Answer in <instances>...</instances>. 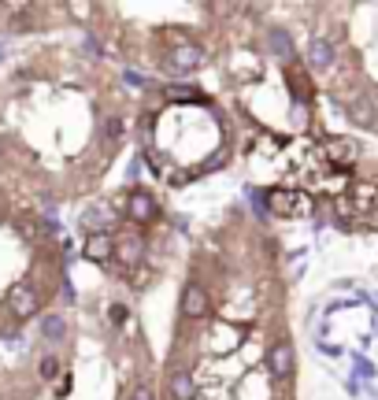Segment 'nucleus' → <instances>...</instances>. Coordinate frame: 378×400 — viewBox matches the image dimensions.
<instances>
[{"label":"nucleus","mask_w":378,"mask_h":400,"mask_svg":"<svg viewBox=\"0 0 378 400\" xmlns=\"http://www.w3.org/2000/svg\"><path fill=\"white\" fill-rule=\"evenodd\" d=\"M119 219L130 226V230L148 234L160 219H164L160 197H156L153 189H145V186H130V189L123 193V200H119Z\"/></svg>","instance_id":"1"},{"label":"nucleus","mask_w":378,"mask_h":400,"mask_svg":"<svg viewBox=\"0 0 378 400\" xmlns=\"http://www.w3.org/2000/svg\"><path fill=\"white\" fill-rule=\"evenodd\" d=\"M197 349L200 352H212V356H234L245 349L248 333L237 327V322H226V319H208L204 322V330L197 333Z\"/></svg>","instance_id":"2"},{"label":"nucleus","mask_w":378,"mask_h":400,"mask_svg":"<svg viewBox=\"0 0 378 400\" xmlns=\"http://www.w3.org/2000/svg\"><path fill=\"white\" fill-rule=\"evenodd\" d=\"M45 304H49V297L41 293L30 278L8 286V293H4V308H8V315H12V322H26L34 315H45Z\"/></svg>","instance_id":"3"},{"label":"nucleus","mask_w":378,"mask_h":400,"mask_svg":"<svg viewBox=\"0 0 378 400\" xmlns=\"http://www.w3.org/2000/svg\"><path fill=\"white\" fill-rule=\"evenodd\" d=\"M178 315L186 322H208L212 315V289L200 282L197 275H189V282L178 293Z\"/></svg>","instance_id":"4"},{"label":"nucleus","mask_w":378,"mask_h":400,"mask_svg":"<svg viewBox=\"0 0 378 400\" xmlns=\"http://www.w3.org/2000/svg\"><path fill=\"white\" fill-rule=\"evenodd\" d=\"M148 263V237L141 230H119L115 234V267H126V271H137V267Z\"/></svg>","instance_id":"5"},{"label":"nucleus","mask_w":378,"mask_h":400,"mask_svg":"<svg viewBox=\"0 0 378 400\" xmlns=\"http://www.w3.org/2000/svg\"><path fill=\"white\" fill-rule=\"evenodd\" d=\"M316 208V200L308 193H297V189H267V215L275 219H297V215H308Z\"/></svg>","instance_id":"6"},{"label":"nucleus","mask_w":378,"mask_h":400,"mask_svg":"<svg viewBox=\"0 0 378 400\" xmlns=\"http://www.w3.org/2000/svg\"><path fill=\"white\" fill-rule=\"evenodd\" d=\"M264 367H267V374H271L275 382H289V378L297 374V352H293V345H289L286 338L271 341L264 349Z\"/></svg>","instance_id":"7"},{"label":"nucleus","mask_w":378,"mask_h":400,"mask_svg":"<svg viewBox=\"0 0 378 400\" xmlns=\"http://www.w3.org/2000/svg\"><path fill=\"white\" fill-rule=\"evenodd\" d=\"M200 397V382L193 374V367L171 363L167 367V400H197Z\"/></svg>","instance_id":"8"},{"label":"nucleus","mask_w":378,"mask_h":400,"mask_svg":"<svg viewBox=\"0 0 378 400\" xmlns=\"http://www.w3.org/2000/svg\"><path fill=\"white\" fill-rule=\"evenodd\" d=\"M82 256L108 271V267L115 263V234H89L85 245H82Z\"/></svg>","instance_id":"9"},{"label":"nucleus","mask_w":378,"mask_h":400,"mask_svg":"<svg viewBox=\"0 0 378 400\" xmlns=\"http://www.w3.org/2000/svg\"><path fill=\"white\" fill-rule=\"evenodd\" d=\"M356 156H360V145H356L352 137H327V141H323L327 167H349V164H356Z\"/></svg>","instance_id":"10"},{"label":"nucleus","mask_w":378,"mask_h":400,"mask_svg":"<svg viewBox=\"0 0 378 400\" xmlns=\"http://www.w3.org/2000/svg\"><path fill=\"white\" fill-rule=\"evenodd\" d=\"M304 63H308L316 74H327L334 63H338V49H334V41L311 37V41H308V52H304Z\"/></svg>","instance_id":"11"},{"label":"nucleus","mask_w":378,"mask_h":400,"mask_svg":"<svg viewBox=\"0 0 378 400\" xmlns=\"http://www.w3.org/2000/svg\"><path fill=\"white\" fill-rule=\"evenodd\" d=\"M67 333H71V322H67V315H63V308L41 315V338H45L49 345H63V341H67Z\"/></svg>","instance_id":"12"},{"label":"nucleus","mask_w":378,"mask_h":400,"mask_svg":"<svg viewBox=\"0 0 378 400\" xmlns=\"http://www.w3.org/2000/svg\"><path fill=\"white\" fill-rule=\"evenodd\" d=\"M264 45H267V52H271V56L293 63V37H289V30H282V26H267Z\"/></svg>","instance_id":"13"},{"label":"nucleus","mask_w":378,"mask_h":400,"mask_svg":"<svg viewBox=\"0 0 378 400\" xmlns=\"http://www.w3.org/2000/svg\"><path fill=\"white\" fill-rule=\"evenodd\" d=\"M345 115H349L356 126H375L378 123V112H375L371 96H349V101H345Z\"/></svg>","instance_id":"14"},{"label":"nucleus","mask_w":378,"mask_h":400,"mask_svg":"<svg viewBox=\"0 0 378 400\" xmlns=\"http://www.w3.org/2000/svg\"><path fill=\"white\" fill-rule=\"evenodd\" d=\"M160 96H164V101H204V89H200L197 82L182 78V82H167V85H160Z\"/></svg>","instance_id":"15"},{"label":"nucleus","mask_w":378,"mask_h":400,"mask_svg":"<svg viewBox=\"0 0 378 400\" xmlns=\"http://www.w3.org/2000/svg\"><path fill=\"white\" fill-rule=\"evenodd\" d=\"M286 74H289V93H293L300 104H308L311 101V78H308L304 63H286Z\"/></svg>","instance_id":"16"},{"label":"nucleus","mask_w":378,"mask_h":400,"mask_svg":"<svg viewBox=\"0 0 378 400\" xmlns=\"http://www.w3.org/2000/svg\"><path fill=\"white\" fill-rule=\"evenodd\" d=\"M130 400H160L156 378H153V374H141V378H137L134 389H130Z\"/></svg>","instance_id":"17"},{"label":"nucleus","mask_w":378,"mask_h":400,"mask_svg":"<svg viewBox=\"0 0 378 400\" xmlns=\"http://www.w3.org/2000/svg\"><path fill=\"white\" fill-rule=\"evenodd\" d=\"M37 378H41V382H56V378H60V356H56V352L41 356V363H37Z\"/></svg>","instance_id":"18"},{"label":"nucleus","mask_w":378,"mask_h":400,"mask_svg":"<svg viewBox=\"0 0 378 400\" xmlns=\"http://www.w3.org/2000/svg\"><path fill=\"white\" fill-rule=\"evenodd\" d=\"M108 322H112L115 330H123L126 322H134V319H130V308L119 304V300H115V304H108Z\"/></svg>","instance_id":"19"},{"label":"nucleus","mask_w":378,"mask_h":400,"mask_svg":"<svg viewBox=\"0 0 378 400\" xmlns=\"http://www.w3.org/2000/svg\"><path fill=\"white\" fill-rule=\"evenodd\" d=\"M60 300H63V308H71L74 300H78V293H74V282H71V275H63V278H60Z\"/></svg>","instance_id":"20"},{"label":"nucleus","mask_w":378,"mask_h":400,"mask_svg":"<svg viewBox=\"0 0 378 400\" xmlns=\"http://www.w3.org/2000/svg\"><path fill=\"white\" fill-rule=\"evenodd\" d=\"M123 82H126V85H134V89H145V85H148L145 74H137V71H130V67L123 71Z\"/></svg>","instance_id":"21"},{"label":"nucleus","mask_w":378,"mask_h":400,"mask_svg":"<svg viewBox=\"0 0 378 400\" xmlns=\"http://www.w3.org/2000/svg\"><path fill=\"white\" fill-rule=\"evenodd\" d=\"M356 371H360V378H371V374H375V367L367 363V360H356Z\"/></svg>","instance_id":"22"}]
</instances>
